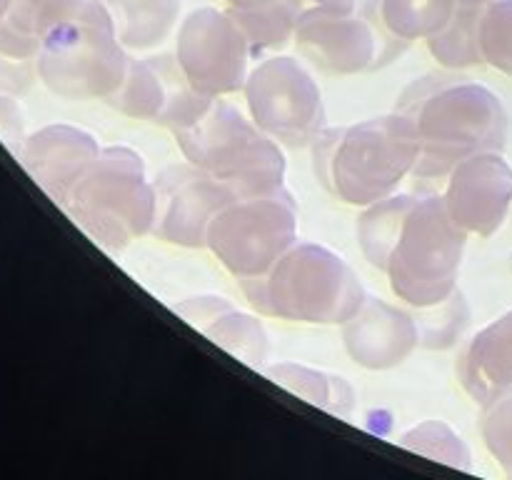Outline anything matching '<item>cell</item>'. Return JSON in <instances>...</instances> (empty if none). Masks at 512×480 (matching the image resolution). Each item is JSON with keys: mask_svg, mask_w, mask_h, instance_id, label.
<instances>
[{"mask_svg": "<svg viewBox=\"0 0 512 480\" xmlns=\"http://www.w3.org/2000/svg\"><path fill=\"white\" fill-rule=\"evenodd\" d=\"M228 13L248 38L253 55L268 53L283 48L295 35V25L303 13V0H275L258 8H230Z\"/></svg>", "mask_w": 512, "mask_h": 480, "instance_id": "44dd1931", "label": "cell"}, {"mask_svg": "<svg viewBox=\"0 0 512 480\" xmlns=\"http://www.w3.org/2000/svg\"><path fill=\"white\" fill-rule=\"evenodd\" d=\"M38 63L35 60H18L0 53V95H18L33 85Z\"/></svg>", "mask_w": 512, "mask_h": 480, "instance_id": "f546056e", "label": "cell"}, {"mask_svg": "<svg viewBox=\"0 0 512 480\" xmlns=\"http://www.w3.org/2000/svg\"><path fill=\"white\" fill-rule=\"evenodd\" d=\"M155 183L153 235L180 248H205L215 215L238 195L188 160L160 170Z\"/></svg>", "mask_w": 512, "mask_h": 480, "instance_id": "7c38bea8", "label": "cell"}, {"mask_svg": "<svg viewBox=\"0 0 512 480\" xmlns=\"http://www.w3.org/2000/svg\"><path fill=\"white\" fill-rule=\"evenodd\" d=\"M263 373L273 383H278L280 388L290 390L293 395L303 398L305 403L328 410L330 415H338L343 420H350V415H353L355 390L343 375L310 368V365L290 363V360L265 365Z\"/></svg>", "mask_w": 512, "mask_h": 480, "instance_id": "d6986e66", "label": "cell"}, {"mask_svg": "<svg viewBox=\"0 0 512 480\" xmlns=\"http://www.w3.org/2000/svg\"><path fill=\"white\" fill-rule=\"evenodd\" d=\"M478 18L480 8H458L448 25L433 38H428L430 55L438 60L443 68L463 70L475 68L483 63V53H480L478 40Z\"/></svg>", "mask_w": 512, "mask_h": 480, "instance_id": "603a6c76", "label": "cell"}, {"mask_svg": "<svg viewBox=\"0 0 512 480\" xmlns=\"http://www.w3.org/2000/svg\"><path fill=\"white\" fill-rule=\"evenodd\" d=\"M125 50H153L173 35L180 0H103Z\"/></svg>", "mask_w": 512, "mask_h": 480, "instance_id": "ac0fdd59", "label": "cell"}, {"mask_svg": "<svg viewBox=\"0 0 512 480\" xmlns=\"http://www.w3.org/2000/svg\"><path fill=\"white\" fill-rule=\"evenodd\" d=\"M458 380L478 405L512 388V310L465 343L458 358Z\"/></svg>", "mask_w": 512, "mask_h": 480, "instance_id": "2e32d148", "label": "cell"}, {"mask_svg": "<svg viewBox=\"0 0 512 480\" xmlns=\"http://www.w3.org/2000/svg\"><path fill=\"white\" fill-rule=\"evenodd\" d=\"M443 203L463 233L490 238L512 210V165L500 150L470 155L445 175Z\"/></svg>", "mask_w": 512, "mask_h": 480, "instance_id": "4fadbf2b", "label": "cell"}, {"mask_svg": "<svg viewBox=\"0 0 512 480\" xmlns=\"http://www.w3.org/2000/svg\"><path fill=\"white\" fill-rule=\"evenodd\" d=\"M25 120L18 103L8 95H0V140L10 148V153L18 155L25 143Z\"/></svg>", "mask_w": 512, "mask_h": 480, "instance_id": "4dcf8cb0", "label": "cell"}, {"mask_svg": "<svg viewBox=\"0 0 512 480\" xmlns=\"http://www.w3.org/2000/svg\"><path fill=\"white\" fill-rule=\"evenodd\" d=\"M343 345L365 370H393L420 345L418 323L408 310L368 295L358 313L343 323Z\"/></svg>", "mask_w": 512, "mask_h": 480, "instance_id": "5bb4252c", "label": "cell"}, {"mask_svg": "<svg viewBox=\"0 0 512 480\" xmlns=\"http://www.w3.org/2000/svg\"><path fill=\"white\" fill-rule=\"evenodd\" d=\"M173 135L190 165L228 185L238 198L283 188L288 165L280 143L228 100L213 98L193 123Z\"/></svg>", "mask_w": 512, "mask_h": 480, "instance_id": "52a82bcc", "label": "cell"}, {"mask_svg": "<svg viewBox=\"0 0 512 480\" xmlns=\"http://www.w3.org/2000/svg\"><path fill=\"white\" fill-rule=\"evenodd\" d=\"M458 8V0H380V18L395 38L413 43L440 33Z\"/></svg>", "mask_w": 512, "mask_h": 480, "instance_id": "7402d4cb", "label": "cell"}, {"mask_svg": "<svg viewBox=\"0 0 512 480\" xmlns=\"http://www.w3.org/2000/svg\"><path fill=\"white\" fill-rule=\"evenodd\" d=\"M298 243V205L283 188L233 198L213 218L210 253L238 280L260 278Z\"/></svg>", "mask_w": 512, "mask_h": 480, "instance_id": "ba28073f", "label": "cell"}, {"mask_svg": "<svg viewBox=\"0 0 512 480\" xmlns=\"http://www.w3.org/2000/svg\"><path fill=\"white\" fill-rule=\"evenodd\" d=\"M460 8H483V5H488L490 0H458Z\"/></svg>", "mask_w": 512, "mask_h": 480, "instance_id": "d6a6232c", "label": "cell"}, {"mask_svg": "<svg viewBox=\"0 0 512 480\" xmlns=\"http://www.w3.org/2000/svg\"><path fill=\"white\" fill-rule=\"evenodd\" d=\"M313 168L320 183L343 203L368 208L398 193L420 158L418 125L408 113H388L313 140Z\"/></svg>", "mask_w": 512, "mask_h": 480, "instance_id": "7a4b0ae2", "label": "cell"}, {"mask_svg": "<svg viewBox=\"0 0 512 480\" xmlns=\"http://www.w3.org/2000/svg\"><path fill=\"white\" fill-rule=\"evenodd\" d=\"M248 38L228 10L198 8L180 23L175 63L198 93L210 98L240 93L250 75Z\"/></svg>", "mask_w": 512, "mask_h": 480, "instance_id": "8fae6325", "label": "cell"}, {"mask_svg": "<svg viewBox=\"0 0 512 480\" xmlns=\"http://www.w3.org/2000/svg\"><path fill=\"white\" fill-rule=\"evenodd\" d=\"M398 445L423 455V458L435 460V463L450 465V468L465 470V473L473 470V453H470L468 443L445 420H423V423L413 425L400 435Z\"/></svg>", "mask_w": 512, "mask_h": 480, "instance_id": "cb8c5ba5", "label": "cell"}, {"mask_svg": "<svg viewBox=\"0 0 512 480\" xmlns=\"http://www.w3.org/2000/svg\"><path fill=\"white\" fill-rule=\"evenodd\" d=\"M315 5H338V3H348V0H313Z\"/></svg>", "mask_w": 512, "mask_h": 480, "instance_id": "e575fe53", "label": "cell"}, {"mask_svg": "<svg viewBox=\"0 0 512 480\" xmlns=\"http://www.w3.org/2000/svg\"><path fill=\"white\" fill-rule=\"evenodd\" d=\"M293 40L298 50L330 75H358L388 63L400 45L380 18V0H348L303 10Z\"/></svg>", "mask_w": 512, "mask_h": 480, "instance_id": "9c48e42d", "label": "cell"}, {"mask_svg": "<svg viewBox=\"0 0 512 480\" xmlns=\"http://www.w3.org/2000/svg\"><path fill=\"white\" fill-rule=\"evenodd\" d=\"M420 318H415L420 333V345L430 350H448L460 343L465 328L470 325V305L460 290H455L448 300L430 308H420Z\"/></svg>", "mask_w": 512, "mask_h": 480, "instance_id": "d4e9b609", "label": "cell"}, {"mask_svg": "<svg viewBox=\"0 0 512 480\" xmlns=\"http://www.w3.org/2000/svg\"><path fill=\"white\" fill-rule=\"evenodd\" d=\"M73 3L75 0H13L8 18L25 25L40 38Z\"/></svg>", "mask_w": 512, "mask_h": 480, "instance_id": "83f0119b", "label": "cell"}, {"mask_svg": "<svg viewBox=\"0 0 512 480\" xmlns=\"http://www.w3.org/2000/svg\"><path fill=\"white\" fill-rule=\"evenodd\" d=\"M410 118L418 125L423 180L445 178L460 160L500 150L508 143V113L498 95L473 80L440 83L420 98Z\"/></svg>", "mask_w": 512, "mask_h": 480, "instance_id": "8992f818", "label": "cell"}, {"mask_svg": "<svg viewBox=\"0 0 512 480\" xmlns=\"http://www.w3.org/2000/svg\"><path fill=\"white\" fill-rule=\"evenodd\" d=\"M128 60L103 0H75L40 35L38 75L60 98L108 100Z\"/></svg>", "mask_w": 512, "mask_h": 480, "instance_id": "5b68a950", "label": "cell"}, {"mask_svg": "<svg viewBox=\"0 0 512 480\" xmlns=\"http://www.w3.org/2000/svg\"><path fill=\"white\" fill-rule=\"evenodd\" d=\"M243 93L253 123L280 145L308 148L325 130L323 90L298 58L263 60L250 70Z\"/></svg>", "mask_w": 512, "mask_h": 480, "instance_id": "30bf717a", "label": "cell"}, {"mask_svg": "<svg viewBox=\"0 0 512 480\" xmlns=\"http://www.w3.org/2000/svg\"><path fill=\"white\" fill-rule=\"evenodd\" d=\"M510 270H512V255H510Z\"/></svg>", "mask_w": 512, "mask_h": 480, "instance_id": "d590c367", "label": "cell"}, {"mask_svg": "<svg viewBox=\"0 0 512 480\" xmlns=\"http://www.w3.org/2000/svg\"><path fill=\"white\" fill-rule=\"evenodd\" d=\"M478 40L483 63L512 78V0H490L480 8Z\"/></svg>", "mask_w": 512, "mask_h": 480, "instance_id": "484cf974", "label": "cell"}, {"mask_svg": "<svg viewBox=\"0 0 512 480\" xmlns=\"http://www.w3.org/2000/svg\"><path fill=\"white\" fill-rule=\"evenodd\" d=\"M358 243L410 308H430L458 290L468 233L450 220L440 195L393 193L368 205L358 218Z\"/></svg>", "mask_w": 512, "mask_h": 480, "instance_id": "6da1fadb", "label": "cell"}, {"mask_svg": "<svg viewBox=\"0 0 512 480\" xmlns=\"http://www.w3.org/2000/svg\"><path fill=\"white\" fill-rule=\"evenodd\" d=\"M10 5H13V0H0V23H3L5 15H8Z\"/></svg>", "mask_w": 512, "mask_h": 480, "instance_id": "836d02e7", "label": "cell"}, {"mask_svg": "<svg viewBox=\"0 0 512 480\" xmlns=\"http://www.w3.org/2000/svg\"><path fill=\"white\" fill-rule=\"evenodd\" d=\"M180 78L183 73L175 60L130 58L123 83L110 95L108 103L128 118L158 123Z\"/></svg>", "mask_w": 512, "mask_h": 480, "instance_id": "e0dca14e", "label": "cell"}, {"mask_svg": "<svg viewBox=\"0 0 512 480\" xmlns=\"http://www.w3.org/2000/svg\"><path fill=\"white\" fill-rule=\"evenodd\" d=\"M230 305L233 303L228 298H223V295H193V298H185L180 303H175L173 310L178 315H183L193 328L203 330L215 315H220Z\"/></svg>", "mask_w": 512, "mask_h": 480, "instance_id": "f1b7e54d", "label": "cell"}, {"mask_svg": "<svg viewBox=\"0 0 512 480\" xmlns=\"http://www.w3.org/2000/svg\"><path fill=\"white\" fill-rule=\"evenodd\" d=\"M258 313L308 325H343L365 303L353 265L320 243H295L260 278L240 280Z\"/></svg>", "mask_w": 512, "mask_h": 480, "instance_id": "3957f363", "label": "cell"}, {"mask_svg": "<svg viewBox=\"0 0 512 480\" xmlns=\"http://www.w3.org/2000/svg\"><path fill=\"white\" fill-rule=\"evenodd\" d=\"M100 150L98 138L88 130L55 123L28 135L15 158L55 205H63L75 180L98 158Z\"/></svg>", "mask_w": 512, "mask_h": 480, "instance_id": "9a60e30c", "label": "cell"}, {"mask_svg": "<svg viewBox=\"0 0 512 480\" xmlns=\"http://www.w3.org/2000/svg\"><path fill=\"white\" fill-rule=\"evenodd\" d=\"M60 208L105 253H123L153 233L155 183L145 160L128 145H108L83 170Z\"/></svg>", "mask_w": 512, "mask_h": 480, "instance_id": "277c9868", "label": "cell"}, {"mask_svg": "<svg viewBox=\"0 0 512 480\" xmlns=\"http://www.w3.org/2000/svg\"><path fill=\"white\" fill-rule=\"evenodd\" d=\"M480 438L503 473L512 478V388L483 405Z\"/></svg>", "mask_w": 512, "mask_h": 480, "instance_id": "4316f807", "label": "cell"}, {"mask_svg": "<svg viewBox=\"0 0 512 480\" xmlns=\"http://www.w3.org/2000/svg\"><path fill=\"white\" fill-rule=\"evenodd\" d=\"M230 8H258V5L275 3V0H225Z\"/></svg>", "mask_w": 512, "mask_h": 480, "instance_id": "1f68e13d", "label": "cell"}, {"mask_svg": "<svg viewBox=\"0 0 512 480\" xmlns=\"http://www.w3.org/2000/svg\"><path fill=\"white\" fill-rule=\"evenodd\" d=\"M200 333L208 335L218 348L228 350L233 358L243 360L250 368H265L270 338L265 325L255 315L243 313L235 305H230L223 313L215 315Z\"/></svg>", "mask_w": 512, "mask_h": 480, "instance_id": "ffe728a7", "label": "cell"}]
</instances>
